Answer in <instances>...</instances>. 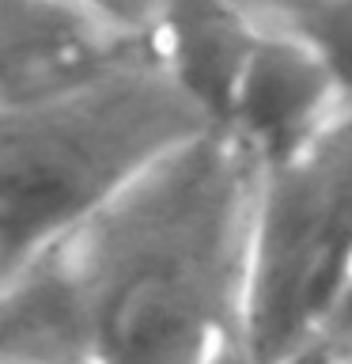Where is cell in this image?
I'll list each match as a JSON object with an SVG mask.
<instances>
[{"label":"cell","mask_w":352,"mask_h":364,"mask_svg":"<svg viewBox=\"0 0 352 364\" xmlns=\"http://www.w3.org/2000/svg\"><path fill=\"white\" fill-rule=\"evenodd\" d=\"M261 175L212 129L57 239L95 364H212L243 341Z\"/></svg>","instance_id":"1"},{"label":"cell","mask_w":352,"mask_h":364,"mask_svg":"<svg viewBox=\"0 0 352 364\" xmlns=\"http://www.w3.org/2000/svg\"><path fill=\"white\" fill-rule=\"evenodd\" d=\"M212 133L163 61L0 110V277Z\"/></svg>","instance_id":"2"},{"label":"cell","mask_w":352,"mask_h":364,"mask_svg":"<svg viewBox=\"0 0 352 364\" xmlns=\"http://www.w3.org/2000/svg\"><path fill=\"white\" fill-rule=\"evenodd\" d=\"M352 273V114L292 164L261 175L243 346L284 364L326 334Z\"/></svg>","instance_id":"3"},{"label":"cell","mask_w":352,"mask_h":364,"mask_svg":"<svg viewBox=\"0 0 352 364\" xmlns=\"http://www.w3.org/2000/svg\"><path fill=\"white\" fill-rule=\"evenodd\" d=\"M163 4L152 0H4L0 110L57 99L159 57Z\"/></svg>","instance_id":"4"},{"label":"cell","mask_w":352,"mask_h":364,"mask_svg":"<svg viewBox=\"0 0 352 364\" xmlns=\"http://www.w3.org/2000/svg\"><path fill=\"white\" fill-rule=\"evenodd\" d=\"M246 8L258 38L220 133H231L261 171H277L322 141L348 110L326 65L299 38L261 19L254 0Z\"/></svg>","instance_id":"5"},{"label":"cell","mask_w":352,"mask_h":364,"mask_svg":"<svg viewBox=\"0 0 352 364\" xmlns=\"http://www.w3.org/2000/svg\"><path fill=\"white\" fill-rule=\"evenodd\" d=\"M258 27L243 4H163L159 57L178 87L204 110L212 129H224L238 80L246 73Z\"/></svg>","instance_id":"6"},{"label":"cell","mask_w":352,"mask_h":364,"mask_svg":"<svg viewBox=\"0 0 352 364\" xmlns=\"http://www.w3.org/2000/svg\"><path fill=\"white\" fill-rule=\"evenodd\" d=\"M254 8L261 11V19L299 38L326 65V73L334 76L341 91V102L352 114V4L345 0H273V4L265 0L258 4L254 0Z\"/></svg>","instance_id":"7"},{"label":"cell","mask_w":352,"mask_h":364,"mask_svg":"<svg viewBox=\"0 0 352 364\" xmlns=\"http://www.w3.org/2000/svg\"><path fill=\"white\" fill-rule=\"evenodd\" d=\"M322 341H329L334 349H341L345 357H352V273L345 281V292H341V300L334 307V318H329Z\"/></svg>","instance_id":"8"},{"label":"cell","mask_w":352,"mask_h":364,"mask_svg":"<svg viewBox=\"0 0 352 364\" xmlns=\"http://www.w3.org/2000/svg\"><path fill=\"white\" fill-rule=\"evenodd\" d=\"M284 364H352V357H345L341 349H334L329 341H311V346H303L295 357H288Z\"/></svg>","instance_id":"9"},{"label":"cell","mask_w":352,"mask_h":364,"mask_svg":"<svg viewBox=\"0 0 352 364\" xmlns=\"http://www.w3.org/2000/svg\"><path fill=\"white\" fill-rule=\"evenodd\" d=\"M212 364H254V360H250V353H246V346H243V341H238V346H231V349H224V353H220V357H216Z\"/></svg>","instance_id":"10"}]
</instances>
